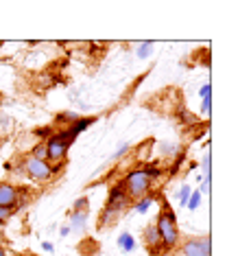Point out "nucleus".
I'll list each match as a JSON object with an SVG mask.
<instances>
[{"label": "nucleus", "mask_w": 227, "mask_h": 256, "mask_svg": "<svg viewBox=\"0 0 227 256\" xmlns=\"http://www.w3.org/2000/svg\"><path fill=\"white\" fill-rule=\"evenodd\" d=\"M155 228H157V232H160L162 246H164L166 250L177 248V243H179V228H177L175 212L168 210V206H166V210L160 212V217H157V221H155Z\"/></svg>", "instance_id": "1"}, {"label": "nucleus", "mask_w": 227, "mask_h": 256, "mask_svg": "<svg viewBox=\"0 0 227 256\" xmlns=\"http://www.w3.org/2000/svg\"><path fill=\"white\" fill-rule=\"evenodd\" d=\"M122 188L129 200H140V197L149 195L151 190V180L144 173V168H133V171L127 173L125 182H122Z\"/></svg>", "instance_id": "2"}, {"label": "nucleus", "mask_w": 227, "mask_h": 256, "mask_svg": "<svg viewBox=\"0 0 227 256\" xmlns=\"http://www.w3.org/2000/svg\"><path fill=\"white\" fill-rule=\"evenodd\" d=\"M24 173L31 180H35V182H48V180L55 176V166L50 164V162H46V160H35V158H28L24 160Z\"/></svg>", "instance_id": "3"}, {"label": "nucleus", "mask_w": 227, "mask_h": 256, "mask_svg": "<svg viewBox=\"0 0 227 256\" xmlns=\"http://www.w3.org/2000/svg\"><path fill=\"white\" fill-rule=\"evenodd\" d=\"M68 147H70V144L63 142L61 138L57 136V134H50L48 140H46V160H48V162H55V164H59V162L66 158Z\"/></svg>", "instance_id": "4"}, {"label": "nucleus", "mask_w": 227, "mask_h": 256, "mask_svg": "<svg viewBox=\"0 0 227 256\" xmlns=\"http://www.w3.org/2000/svg\"><path fill=\"white\" fill-rule=\"evenodd\" d=\"M184 256H212L210 236H195L184 243Z\"/></svg>", "instance_id": "5"}, {"label": "nucleus", "mask_w": 227, "mask_h": 256, "mask_svg": "<svg viewBox=\"0 0 227 256\" xmlns=\"http://www.w3.org/2000/svg\"><path fill=\"white\" fill-rule=\"evenodd\" d=\"M129 206V197H127V193H125V188L122 186H114L112 188V193H109V202H107V210H112L116 217L125 210V208Z\"/></svg>", "instance_id": "6"}, {"label": "nucleus", "mask_w": 227, "mask_h": 256, "mask_svg": "<svg viewBox=\"0 0 227 256\" xmlns=\"http://www.w3.org/2000/svg\"><path fill=\"white\" fill-rule=\"evenodd\" d=\"M17 200H20V190L9 182H0V206L13 208L17 206Z\"/></svg>", "instance_id": "7"}, {"label": "nucleus", "mask_w": 227, "mask_h": 256, "mask_svg": "<svg viewBox=\"0 0 227 256\" xmlns=\"http://www.w3.org/2000/svg\"><path fill=\"white\" fill-rule=\"evenodd\" d=\"M144 243H147V248L153 254L160 252V248H164V246H162V238H160V232H157L155 224H151V226L144 228Z\"/></svg>", "instance_id": "8"}, {"label": "nucleus", "mask_w": 227, "mask_h": 256, "mask_svg": "<svg viewBox=\"0 0 227 256\" xmlns=\"http://www.w3.org/2000/svg\"><path fill=\"white\" fill-rule=\"evenodd\" d=\"M87 226V210H72V214H70V232H83Z\"/></svg>", "instance_id": "9"}, {"label": "nucleus", "mask_w": 227, "mask_h": 256, "mask_svg": "<svg viewBox=\"0 0 227 256\" xmlns=\"http://www.w3.org/2000/svg\"><path fill=\"white\" fill-rule=\"evenodd\" d=\"M118 248L122 250V252H133V250H136V238H133L129 232H122V234L118 236Z\"/></svg>", "instance_id": "10"}, {"label": "nucleus", "mask_w": 227, "mask_h": 256, "mask_svg": "<svg viewBox=\"0 0 227 256\" xmlns=\"http://www.w3.org/2000/svg\"><path fill=\"white\" fill-rule=\"evenodd\" d=\"M94 120H96V118H92V116H87V118H79V120H74L72 127H70V132H72L74 136H79V134H81V132H85L87 127L94 123Z\"/></svg>", "instance_id": "11"}, {"label": "nucleus", "mask_w": 227, "mask_h": 256, "mask_svg": "<svg viewBox=\"0 0 227 256\" xmlns=\"http://www.w3.org/2000/svg\"><path fill=\"white\" fill-rule=\"evenodd\" d=\"M151 206H153V197L151 195H144V197H140L138 204H136V212L138 214H147L151 210Z\"/></svg>", "instance_id": "12"}, {"label": "nucleus", "mask_w": 227, "mask_h": 256, "mask_svg": "<svg viewBox=\"0 0 227 256\" xmlns=\"http://www.w3.org/2000/svg\"><path fill=\"white\" fill-rule=\"evenodd\" d=\"M31 158L35 160H46V142H37L35 147L31 149ZM48 162V160H46Z\"/></svg>", "instance_id": "13"}, {"label": "nucleus", "mask_w": 227, "mask_h": 256, "mask_svg": "<svg viewBox=\"0 0 227 256\" xmlns=\"http://www.w3.org/2000/svg\"><path fill=\"white\" fill-rule=\"evenodd\" d=\"M151 53H153V42H142L138 46V53L136 55L140 57V60H147Z\"/></svg>", "instance_id": "14"}, {"label": "nucleus", "mask_w": 227, "mask_h": 256, "mask_svg": "<svg viewBox=\"0 0 227 256\" xmlns=\"http://www.w3.org/2000/svg\"><path fill=\"white\" fill-rule=\"evenodd\" d=\"M199 202H201V193H199V190H192L190 200H188L186 206H188V210H197V208H199Z\"/></svg>", "instance_id": "15"}, {"label": "nucleus", "mask_w": 227, "mask_h": 256, "mask_svg": "<svg viewBox=\"0 0 227 256\" xmlns=\"http://www.w3.org/2000/svg\"><path fill=\"white\" fill-rule=\"evenodd\" d=\"M74 120H79L77 112H61L57 116V123H74Z\"/></svg>", "instance_id": "16"}, {"label": "nucleus", "mask_w": 227, "mask_h": 256, "mask_svg": "<svg viewBox=\"0 0 227 256\" xmlns=\"http://www.w3.org/2000/svg\"><path fill=\"white\" fill-rule=\"evenodd\" d=\"M190 193H192V188H190L188 184H184L182 188H179L177 197H179V202H182V206H186V204H188V200H190Z\"/></svg>", "instance_id": "17"}, {"label": "nucleus", "mask_w": 227, "mask_h": 256, "mask_svg": "<svg viewBox=\"0 0 227 256\" xmlns=\"http://www.w3.org/2000/svg\"><path fill=\"white\" fill-rule=\"evenodd\" d=\"M144 173H147V176H149L151 182H153L155 178H160V176H162V171H160V168H157L155 164H147V168H144Z\"/></svg>", "instance_id": "18"}, {"label": "nucleus", "mask_w": 227, "mask_h": 256, "mask_svg": "<svg viewBox=\"0 0 227 256\" xmlns=\"http://www.w3.org/2000/svg\"><path fill=\"white\" fill-rule=\"evenodd\" d=\"M210 112H212V96H210V98H201V114L210 116Z\"/></svg>", "instance_id": "19"}, {"label": "nucleus", "mask_w": 227, "mask_h": 256, "mask_svg": "<svg viewBox=\"0 0 227 256\" xmlns=\"http://www.w3.org/2000/svg\"><path fill=\"white\" fill-rule=\"evenodd\" d=\"M210 173H212V158L208 156H203V178H208Z\"/></svg>", "instance_id": "20"}, {"label": "nucleus", "mask_w": 227, "mask_h": 256, "mask_svg": "<svg viewBox=\"0 0 227 256\" xmlns=\"http://www.w3.org/2000/svg\"><path fill=\"white\" fill-rule=\"evenodd\" d=\"M199 96L201 98H210V96H212V84H203L201 90H199Z\"/></svg>", "instance_id": "21"}, {"label": "nucleus", "mask_w": 227, "mask_h": 256, "mask_svg": "<svg viewBox=\"0 0 227 256\" xmlns=\"http://www.w3.org/2000/svg\"><path fill=\"white\" fill-rule=\"evenodd\" d=\"M11 208H7V206H0V224H4V221H9V217H11Z\"/></svg>", "instance_id": "22"}, {"label": "nucleus", "mask_w": 227, "mask_h": 256, "mask_svg": "<svg viewBox=\"0 0 227 256\" xmlns=\"http://www.w3.org/2000/svg\"><path fill=\"white\" fill-rule=\"evenodd\" d=\"M74 210H87V197H81L74 202Z\"/></svg>", "instance_id": "23"}, {"label": "nucleus", "mask_w": 227, "mask_h": 256, "mask_svg": "<svg viewBox=\"0 0 227 256\" xmlns=\"http://www.w3.org/2000/svg\"><path fill=\"white\" fill-rule=\"evenodd\" d=\"M129 149H131V147H129V144H127V142H125V144H120L118 151H116V154H114V158H122V156H125Z\"/></svg>", "instance_id": "24"}, {"label": "nucleus", "mask_w": 227, "mask_h": 256, "mask_svg": "<svg viewBox=\"0 0 227 256\" xmlns=\"http://www.w3.org/2000/svg\"><path fill=\"white\" fill-rule=\"evenodd\" d=\"M210 176L208 178H203V182H201V188H199V193H210Z\"/></svg>", "instance_id": "25"}, {"label": "nucleus", "mask_w": 227, "mask_h": 256, "mask_svg": "<svg viewBox=\"0 0 227 256\" xmlns=\"http://www.w3.org/2000/svg\"><path fill=\"white\" fill-rule=\"evenodd\" d=\"M162 151H164V154H177V147H175V144H164Z\"/></svg>", "instance_id": "26"}, {"label": "nucleus", "mask_w": 227, "mask_h": 256, "mask_svg": "<svg viewBox=\"0 0 227 256\" xmlns=\"http://www.w3.org/2000/svg\"><path fill=\"white\" fill-rule=\"evenodd\" d=\"M42 248H44V252H52V243H48V241H44Z\"/></svg>", "instance_id": "27"}, {"label": "nucleus", "mask_w": 227, "mask_h": 256, "mask_svg": "<svg viewBox=\"0 0 227 256\" xmlns=\"http://www.w3.org/2000/svg\"><path fill=\"white\" fill-rule=\"evenodd\" d=\"M59 234H61V236H68V234H70V228H68V226H61Z\"/></svg>", "instance_id": "28"}, {"label": "nucleus", "mask_w": 227, "mask_h": 256, "mask_svg": "<svg viewBox=\"0 0 227 256\" xmlns=\"http://www.w3.org/2000/svg\"><path fill=\"white\" fill-rule=\"evenodd\" d=\"M0 256H7V254H4V250H2V248H0Z\"/></svg>", "instance_id": "29"}]
</instances>
